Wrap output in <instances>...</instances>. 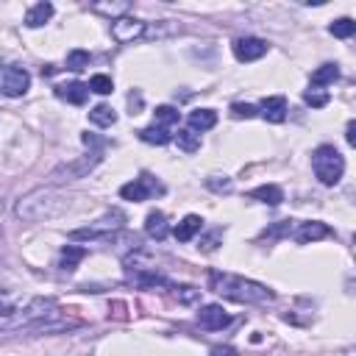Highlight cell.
<instances>
[{
    "mask_svg": "<svg viewBox=\"0 0 356 356\" xmlns=\"http://www.w3.org/2000/svg\"><path fill=\"white\" fill-rule=\"evenodd\" d=\"M209 289L237 300V303H270L276 300V292L253 278L237 276V273H223V270H209Z\"/></svg>",
    "mask_w": 356,
    "mask_h": 356,
    "instance_id": "obj_1",
    "label": "cell"
},
{
    "mask_svg": "<svg viewBox=\"0 0 356 356\" xmlns=\"http://www.w3.org/2000/svg\"><path fill=\"white\" fill-rule=\"evenodd\" d=\"M67 209H70V195H62L56 187H39L17 200L14 215L25 223H39V220L59 217Z\"/></svg>",
    "mask_w": 356,
    "mask_h": 356,
    "instance_id": "obj_2",
    "label": "cell"
},
{
    "mask_svg": "<svg viewBox=\"0 0 356 356\" xmlns=\"http://www.w3.org/2000/svg\"><path fill=\"white\" fill-rule=\"evenodd\" d=\"M312 170L323 187H334V184H340V178L345 173V159L334 145H320L312 154Z\"/></svg>",
    "mask_w": 356,
    "mask_h": 356,
    "instance_id": "obj_3",
    "label": "cell"
},
{
    "mask_svg": "<svg viewBox=\"0 0 356 356\" xmlns=\"http://www.w3.org/2000/svg\"><path fill=\"white\" fill-rule=\"evenodd\" d=\"M123 223H126V215H123L120 209H112V212H106L100 220H95L92 226L70 231V239H75V242H81V239H89V242H95V239H109L112 234H117V231L123 228Z\"/></svg>",
    "mask_w": 356,
    "mask_h": 356,
    "instance_id": "obj_4",
    "label": "cell"
},
{
    "mask_svg": "<svg viewBox=\"0 0 356 356\" xmlns=\"http://www.w3.org/2000/svg\"><path fill=\"white\" fill-rule=\"evenodd\" d=\"M56 312H59L56 300H50V298H34L20 315H12V318L3 323V329H28V326H34V323H39V320H45V318H50V315H56Z\"/></svg>",
    "mask_w": 356,
    "mask_h": 356,
    "instance_id": "obj_5",
    "label": "cell"
},
{
    "mask_svg": "<svg viewBox=\"0 0 356 356\" xmlns=\"http://www.w3.org/2000/svg\"><path fill=\"white\" fill-rule=\"evenodd\" d=\"M100 150H89V156H81L75 162H67L62 167H56L54 173H50V184H64V181H78V178H86L97 165H100Z\"/></svg>",
    "mask_w": 356,
    "mask_h": 356,
    "instance_id": "obj_6",
    "label": "cell"
},
{
    "mask_svg": "<svg viewBox=\"0 0 356 356\" xmlns=\"http://www.w3.org/2000/svg\"><path fill=\"white\" fill-rule=\"evenodd\" d=\"M154 195H165V184L156 181L150 173H142V176L134 178L131 184H123V187H120V198L134 200V203L147 200V198H154Z\"/></svg>",
    "mask_w": 356,
    "mask_h": 356,
    "instance_id": "obj_7",
    "label": "cell"
},
{
    "mask_svg": "<svg viewBox=\"0 0 356 356\" xmlns=\"http://www.w3.org/2000/svg\"><path fill=\"white\" fill-rule=\"evenodd\" d=\"M28 86H31L28 70L14 67V64L0 67V92H3L6 97H23L28 92Z\"/></svg>",
    "mask_w": 356,
    "mask_h": 356,
    "instance_id": "obj_8",
    "label": "cell"
},
{
    "mask_svg": "<svg viewBox=\"0 0 356 356\" xmlns=\"http://www.w3.org/2000/svg\"><path fill=\"white\" fill-rule=\"evenodd\" d=\"M231 47H234L237 62H257L270 50V45L265 39H259V36H239V39H234Z\"/></svg>",
    "mask_w": 356,
    "mask_h": 356,
    "instance_id": "obj_9",
    "label": "cell"
},
{
    "mask_svg": "<svg viewBox=\"0 0 356 356\" xmlns=\"http://www.w3.org/2000/svg\"><path fill=\"white\" fill-rule=\"evenodd\" d=\"M145 23L142 20H137V17H120V20H112V36L117 39V42H134V39H139V36H145Z\"/></svg>",
    "mask_w": 356,
    "mask_h": 356,
    "instance_id": "obj_10",
    "label": "cell"
},
{
    "mask_svg": "<svg viewBox=\"0 0 356 356\" xmlns=\"http://www.w3.org/2000/svg\"><path fill=\"white\" fill-rule=\"evenodd\" d=\"M198 323L206 329V331H220V329H226V326L231 323V318H228V312H226L223 307H217V303H209V307H200Z\"/></svg>",
    "mask_w": 356,
    "mask_h": 356,
    "instance_id": "obj_11",
    "label": "cell"
},
{
    "mask_svg": "<svg viewBox=\"0 0 356 356\" xmlns=\"http://www.w3.org/2000/svg\"><path fill=\"white\" fill-rule=\"evenodd\" d=\"M128 281L137 284V287H142V289H147V287H159V284H167V278H165L162 273L150 270V268H139V265L128 268Z\"/></svg>",
    "mask_w": 356,
    "mask_h": 356,
    "instance_id": "obj_12",
    "label": "cell"
},
{
    "mask_svg": "<svg viewBox=\"0 0 356 356\" xmlns=\"http://www.w3.org/2000/svg\"><path fill=\"white\" fill-rule=\"evenodd\" d=\"M259 115H262L268 123H284V120H287V100H284L281 95L265 97L262 106H259Z\"/></svg>",
    "mask_w": 356,
    "mask_h": 356,
    "instance_id": "obj_13",
    "label": "cell"
},
{
    "mask_svg": "<svg viewBox=\"0 0 356 356\" xmlns=\"http://www.w3.org/2000/svg\"><path fill=\"white\" fill-rule=\"evenodd\" d=\"M56 95H59L62 100H67V104H73V106H84L86 97H89V86L81 84V81H70V84L56 86Z\"/></svg>",
    "mask_w": 356,
    "mask_h": 356,
    "instance_id": "obj_14",
    "label": "cell"
},
{
    "mask_svg": "<svg viewBox=\"0 0 356 356\" xmlns=\"http://www.w3.org/2000/svg\"><path fill=\"white\" fill-rule=\"evenodd\" d=\"M145 234L150 237V239H156V242H162L167 234H170V226H167V217H165V212H150L147 217H145Z\"/></svg>",
    "mask_w": 356,
    "mask_h": 356,
    "instance_id": "obj_15",
    "label": "cell"
},
{
    "mask_svg": "<svg viewBox=\"0 0 356 356\" xmlns=\"http://www.w3.org/2000/svg\"><path fill=\"white\" fill-rule=\"evenodd\" d=\"M326 237H331V228L326 226V223H303L300 228H298V234H295V239L300 242V245H309V242H318V239H326Z\"/></svg>",
    "mask_w": 356,
    "mask_h": 356,
    "instance_id": "obj_16",
    "label": "cell"
},
{
    "mask_svg": "<svg viewBox=\"0 0 356 356\" xmlns=\"http://www.w3.org/2000/svg\"><path fill=\"white\" fill-rule=\"evenodd\" d=\"M217 126V112L215 109H195L189 115V131H209Z\"/></svg>",
    "mask_w": 356,
    "mask_h": 356,
    "instance_id": "obj_17",
    "label": "cell"
},
{
    "mask_svg": "<svg viewBox=\"0 0 356 356\" xmlns=\"http://www.w3.org/2000/svg\"><path fill=\"white\" fill-rule=\"evenodd\" d=\"M86 259V248H78V245H64L62 248V257H59V268L64 273H73L78 268V262Z\"/></svg>",
    "mask_w": 356,
    "mask_h": 356,
    "instance_id": "obj_18",
    "label": "cell"
},
{
    "mask_svg": "<svg viewBox=\"0 0 356 356\" xmlns=\"http://www.w3.org/2000/svg\"><path fill=\"white\" fill-rule=\"evenodd\" d=\"M50 17H54V3H36V6H31L28 9V14H25V25L28 28H42Z\"/></svg>",
    "mask_w": 356,
    "mask_h": 356,
    "instance_id": "obj_19",
    "label": "cell"
},
{
    "mask_svg": "<svg viewBox=\"0 0 356 356\" xmlns=\"http://www.w3.org/2000/svg\"><path fill=\"white\" fill-rule=\"evenodd\" d=\"M200 228H203V220H200L198 215H187V217H184V220L173 228V234H176V239H178V242H189V239H192Z\"/></svg>",
    "mask_w": 356,
    "mask_h": 356,
    "instance_id": "obj_20",
    "label": "cell"
},
{
    "mask_svg": "<svg viewBox=\"0 0 356 356\" xmlns=\"http://www.w3.org/2000/svg\"><path fill=\"white\" fill-rule=\"evenodd\" d=\"M250 198L268 203V206H278V203L284 200V192H281V187H276V184H265V187H257V189H253Z\"/></svg>",
    "mask_w": 356,
    "mask_h": 356,
    "instance_id": "obj_21",
    "label": "cell"
},
{
    "mask_svg": "<svg viewBox=\"0 0 356 356\" xmlns=\"http://www.w3.org/2000/svg\"><path fill=\"white\" fill-rule=\"evenodd\" d=\"M89 9H92L95 14H106V17L120 20V17H126V14H128L131 3H128V0H117V3H92Z\"/></svg>",
    "mask_w": 356,
    "mask_h": 356,
    "instance_id": "obj_22",
    "label": "cell"
},
{
    "mask_svg": "<svg viewBox=\"0 0 356 356\" xmlns=\"http://www.w3.org/2000/svg\"><path fill=\"white\" fill-rule=\"evenodd\" d=\"M89 123H95V126H100V128H109V126L117 123V112H115L112 106H106V104H100V106H95V109L89 112Z\"/></svg>",
    "mask_w": 356,
    "mask_h": 356,
    "instance_id": "obj_23",
    "label": "cell"
},
{
    "mask_svg": "<svg viewBox=\"0 0 356 356\" xmlns=\"http://www.w3.org/2000/svg\"><path fill=\"white\" fill-rule=\"evenodd\" d=\"M178 109H173V106H159L156 112H154V126H159V128H167V131H173L176 126H178Z\"/></svg>",
    "mask_w": 356,
    "mask_h": 356,
    "instance_id": "obj_24",
    "label": "cell"
},
{
    "mask_svg": "<svg viewBox=\"0 0 356 356\" xmlns=\"http://www.w3.org/2000/svg\"><path fill=\"white\" fill-rule=\"evenodd\" d=\"M139 139L147 142V145H167V142L173 139V131L159 128V126H150V128H142V131H139Z\"/></svg>",
    "mask_w": 356,
    "mask_h": 356,
    "instance_id": "obj_25",
    "label": "cell"
},
{
    "mask_svg": "<svg viewBox=\"0 0 356 356\" xmlns=\"http://www.w3.org/2000/svg\"><path fill=\"white\" fill-rule=\"evenodd\" d=\"M337 78H340V67H337V64H323V67H318V70L312 73V86L320 89V86H326V84H334Z\"/></svg>",
    "mask_w": 356,
    "mask_h": 356,
    "instance_id": "obj_26",
    "label": "cell"
},
{
    "mask_svg": "<svg viewBox=\"0 0 356 356\" xmlns=\"http://www.w3.org/2000/svg\"><path fill=\"white\" fill-rule=\"evenodd\" d=\"M176 142H178V147L181 150H187V154H195V150H200V137L195 134V131H176Z\"/></svg>",
    "mask_w": 356,
    "mask_h": 356,
    "instance_id": "obj_27",
    "label": "cell"
},
{
    "mask_svg": "<svg viewBox=\"0 0 356 356\" xmlns=\"http://www.w3.org/2000/svg\"><path fill=\"white\" fill-rule=\"evenodd\" d=\"M89 67V54L86 50H70L67 54V70H73V73H81V70H86Z\"/></svg>",
    "mask_w": 356,
    "mask_h": 356,
    "instance_id": "obj_28",
    "label": "cell"
},
{
    "mask_svg": "<svg viewBox=\"0 0 356 356\" xmlns=\"http://www.w3.org/2000/svg\"><path fill=\"white\" fill-rule=\"evenodd\" d=\"M329 31H331L337 39H348V36H353V31H356V23H353L351 17H342V20H334V23L329 25Z\"/></svg>",
    "mask_w": 356,
    "mask_h": 356,
    "instance_id": "obj_29",
    "label": "cell"
},
{
    "mask_svg": "<svg viewBox=\"0 0 356 356\" xmlns=\"http://www.w3.org/2000/svg\"><path fill=\"white\" fill-rule=\"evenodd\" d=\"M86 86H89V92H97V95H109V92L115 89V81H112L109 75H92Z\"/></svg>",
    "mask_w": 356,
    "mask_h": 356,
    "instance_id": "obj_30",
    "label": "cell"
},
{
    "mask_svg": "<svg viewBox=\"0 0 356 356\" xmlns=\"http://www.w3.org/2000/svg\"><path fill=\"white\" fill-rule=\"evenodd\" d=\"M303 100H307L312 109H323V106L329 104V92H323V89H309L307 95H303Z\"/></svg>",
    "mask_w": 356,
    "mask_h": 356,
    "instance_id": "obj_31",
    "label": "cell"
},
{
    "mask_svg": "<svg viewBox=\"0 0 356 356\" xmlns=\"http://www.w3.org/2000/svg\"><path fill=\"white\" fill-rule=\"evenodd\" d=\"M14 312H17V300L6 289H0V318H12Z\"/></svg>",
    "mask_w": 356,
    "mask_h": 356,
    "instance_id": "obj_32",
    "label": "cell"
},
{
    "mask_svg": "<svg viewBox=\"0 0 356 356\" xmlns=\"http://www.w3.org/2000/svg\"><path fill=\"white\" fill-rule=\"evenodd\" d=\"M206 187H209L212 192H223V195H228V192L234 189L231 178H226V176H223V181H220V176H212V178H206Z\"/></svg>",
    "mask_w": 356,
    "mask_h": 356,
    "instance_id": "obj_33",
    "label": "cell"
},
{
    "mask_svg": "<svg viewBox=\"0 0 356 356\" xmlns=\"http://www.w3.org/2000/svg\"><path fill=\"white\" fill-rule=\"evenodd\" d=\"M176 295H178L181 303H187V307L200 300V289H195V287H176Z\"/></svg>",
    "mask_w": 356,
    "mask_h": 356,
    "instance_id": "obj_34",
    "label": "cell"
},
{
    "mask_svg": "<svg viewBox=\"0 0 356 356\" xmlns=\"http://www.w3.org/2000/svg\"><path fill=\"white\" fill-rule=\"evenodd\" d=\"M259 115V109L257 106H250V104H234L231 106V117H237V120H248V117H257Z\"/></svg>",
    "mask_w": 356,
    "mask_h": 356,
    "instance_id": "obj_35",
    "label": "cell"
},
{
    "mask_svg": "<svg viewBox=\"0 0 356 356\" xmlns=\"http://www.w3.org/2000/svg\"><path fill=\"white\" fill-rule=\"evenodd\" d=\"M220 239H223V228H215L209 237H203V239H200V245H198V248L209 253V250H215V248H217V242H220Z\"/></svg>",
    "mask_w": 356,
    "mask_h": 356,
    "instance_id": "obj_36",
    "label": "cell"
},
{
    "mask_svg": "<svg viewBox=\"0 0 356 356\" xmlns=\"http://www.w3.org/2000/svg\"><path fill=\"white\" fill-rule=\"evenodd\" d=\"M289 231H292V220H281L278 226L268 228V231H265V237H281V234H289Z\"/></svg>",
    "mask_w": 356,
    "mask_h": 356,
    "instance_id": "obj_37",
    "label": "cell"
},
{
    "mask_svg": "<svg viewBox=\"0 0 356 356\" xmlns=\"http://www.w3.org/2000/svg\"><path fill=\"white\" fill-rule=\"evenodd\" d=\"M237 351L231 348V345H217V348H212V353L209 356H234Z\"/></svg>",
    "mask_w": 356,
    "mask_h": 356,
    "instance_id": "obj_38",
    "label": "cell"
},
{
    "mask_svg": "<svg viewBox=\"0 0 356 356\" xmlns=\"http://www.w3.org/2000/svg\"><path fill=\"white\" fill-rule=\"evenodd\" d=\"M345 139H348V145H356V123H353V120H351L348 128H345Z\"/></svg>",
    "mask_w": 356,
    "mask_h": 356,
    "instance_id": "obj_39",
    "label": "cell"
}]
</instances>
